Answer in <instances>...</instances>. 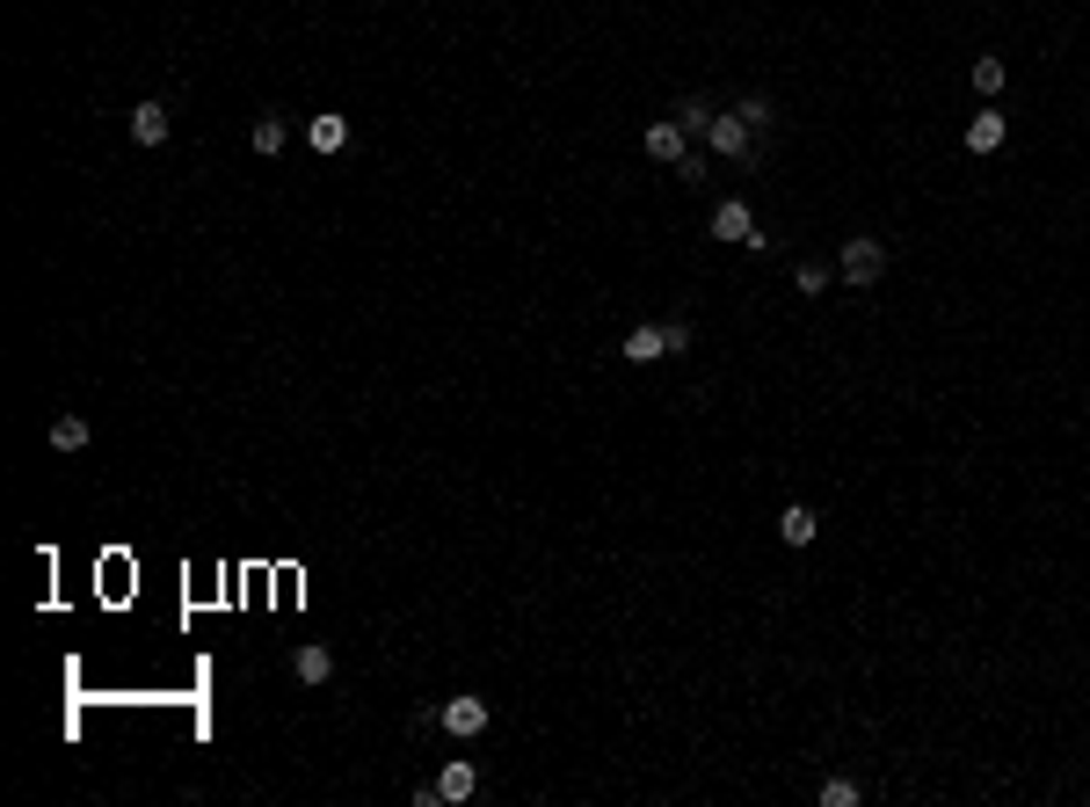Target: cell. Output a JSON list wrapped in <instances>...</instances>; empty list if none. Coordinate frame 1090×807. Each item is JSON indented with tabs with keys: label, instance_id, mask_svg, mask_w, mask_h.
<instances>
[{
	"label": "cell",
	"instance_id": "cell-1",
	"mask_svg": "<svg viewBox=\"0 0 1090 807\" xmlns=\"http://www.w3.org/2000/svg\"><path fill=\"white\" fill-rule=\"evenodd\" d=\"M836 277H844L850 291H872V284L887 277V247H880V233H850L844 255H836Z\"/></svg>",
	"mask_w": 1090,
	"mask_h": 807
},
{
	"label": "cell",
	"instance_id": "cell-2",
	"mask_svg": "<svg viewBox=\"0 0 1090 807\" xmlns=\"http://www.w3.org/2000/svg\"><path fill=\"white\" fill-rule=\"evenodd\" d=\"M487 720H495V713H487V699H473V691H458V699L436 705V728H444L451 742H480Z\"/></svg>",
	"mask_w": 1090,
	"mask_h": 807
},
{
	"label": "cell",
	"instance_id": "cell-3",
	"mask_svg": "<svg viewBox=\"0 0 1090 807\" xmlns=\"http://www.w3.org/2000/svg\"><path fill=\"white\" fill-rule=\"evenodd\" d=\"M706 146H712L720 160H749V146H756V124H749L742 109H727V117L706 124Z\"/></svg>",
	"mask_w": 1090,
	"mask_h": 807
},
{
	"label": "cell",
	"instance_id": "cell-4",
	"mask_svg": "<svg viewBox=\"0 0 1090 807\" xmlns=\"http://www.w3.org/2000/svg\"><path fill=\"white\" fill-rule=\"evenodd\" d=\"M712 241H734V247H763V233H756V211H749L742 197H727V204L712 211Z\"/></svg>",
	"mask_w": 1090,
	"mask_h": 807
},
{
	"label": "cell",
	"instance_id": "cell-5",
	"mask_svg": "<svg viewBox=\"0 0 1090 807\" xmlns=\"http://www.w3.org/2000/svg\"><path fill=\"white\" fill-rule=\"evenodd\" d=\"M647 160H662V168H684V160H691V131H684V124L676 117H662V124H647Z\"/></svg>",
	"mask_w": 1090,
	"mask_h": 807
},
{
	"label": "cell",
	"instance_id": "cell-6",
	"mask_svg": "<svg viewBox=\"0 0 1090 807\" xmlns=\"http://www.w3.org/2000/svg\"><path fill=\"white\" fill-rule=\"evenodd\" d=\"M1004 139H1010V117H1004V109H974V117H967V153H974V160L996 153Z\"/></svg>",
	"mask_w": 1090,
	"mask_h": 807
},
{
	"label": "cell",
	"instance_id": "cell-7",
	"mask_svg": "<svg viewBox=\"0 0 1090 807\" xmlns=\"http://www.w3.org/2000/svg\"><path fill=\"white\" fill-rule=\"evenodd\" d=\"M473 793H480V772H473V756H451L444 772H436V800L458 807V800H473Z\"/></svg>",
	"mask_w": 1090,
	"mask_h": 807
},
{
	"label": "cell",
	"instance_id": "cell-8",
	"mask_svg": "<svg viewBox=\"0 0 1090 807\" xmlns=\"http://www.w3.org/2000/svg\"><path fill=\"white\" fill-rule=\"evenodd\" d=\"M168 131H174L168 103H139L131 109V146H168Z\"/></svg>",
	"mask_w": 1090,
	"mask_h": 807
},
{
	"label": "cell",
	"instance_id": "cell-9",
	"mask_svg": "<svg viewBox=\"0 0 1090 807\" xmlns=\"http://www.w3.org/2000/svg\"><path fill=\"white\" fill-rule=\"evenodd\" d=\"M669 357V335H662V320H641V328L625 335V364H662Z\"/></svg>",
	"mask_w": 1090,
	"mask_h": 807
},
{
	"label": "cell",
	"instance_id": "cell-10",
	"mask_svg": "<svg viewBox=\"0 0 1090 807\" xmlns=\"http://www.w3.org/2000/svg\"><path fill=\"white\" fill-rule=\"evenodd\" d=\"M306 146H313V153H342V146H349V117H342V109L313 117V124H306Z\"/></svg>",
	"mask_w": 1090,
	"mask_h": 807
},
{
	"label": "cell",
	"instance_id": "cell-11",
	"mask_svg": "<svg viewBox=\"0 0 1090 807\" xmlns=\"http://www.w3.org/2000/svg\"><path fill=\"white\" fill-rule=\"evenodd\" d=\"M814 531H822V517H814L807 502H785L779 509V539L785 545H814Z\"/></svg>",
	"mask_w": 1090,
	"mask_h": 807
},
{
	"label": "cell",
	"instance_id": "cell-12",
	"mask_svg": "<svg viewBox=\"0 0 1090 807\" xmlns=\"http://www.w3.org/2000/svg\"><path fill=\"white\" fill-rule=\"evenodd\" d=\"M284 139H292V124H284L277 109H262V117H255V131H247V146H255L262 160H277V153H284Z\"/></svg>",
	"mask_w": 1090,
	"mask_h": 807
},
{
	"label": "cell",
	"instance_id": "cell-13",
	"mask_svg": "<svg viewBox=\"0 0 1090 807\" xmlns=\"http://www.w3.org/2000/svg\"><path fill=\"white\" fill-rule=\"evenodd\" d=\"M292 677H298V684H328V677H335V655L320 648V640H306V648L292 655Z\"/></svg>",
	"mask_w": 1090,
	"mask_h": 807
},
{
	"label": "cell",
	"instance_id": "cell-14",
	"mask_svg": "<svg viewBox=\"0 0 1090 807\" xmlns=\"http://www.w3.org/2000/svg\"><path fill=\"white\" fill-rule=\"evenodd\" d=\"M44 437H52V452H87V422L81 415H52Z\"/></svg>",
	"mask_w": 1090,
	"mask_h": 807
},
{
	"label": "cell",
	"instance_id": "cell-15",
	"mask_svg": "<svg viewBox=\"0 0 1090 807\" xmlns=\"http://www.w3.org/2000/svg\"><path fill=\"white\" fill-rule=\"evenodd\" d=\"M1004 81H1010V73H1004V59H996V52L974 59V95H1004Z\"/></svg>",
	"mask_w": 1090,
	"mask_h": 807
},
{
	"label": "cell",
	"instance_id": "cell-16",
	"mask_svg": "<svg viewBox=\"0 0 1090 807\" xmlns=\"http://www.w3.org/2000/svg\"><path fill=\"white\" fill-rule=\"evenodd\" d=\"M676 124H684L691 139H706V124H712V103H706V95H684V109H676Z\"/></svg>",
	"mask_w": 1090,
	"mask_h": 807
},
{
	"label": "cell",
	"instance_id": "cell-17",
	"mask_svg": "<svg viewBox=\"0 0 1090 807\" xmlns=\"http://www.w3.org/2000/svg\"><path fill=\"white\" fill-rule=\"evenodd\" d=\"M793 291H800V299L829 291V263H800V269H793Z\"/></svg>",
	"mask_w": 1090,
	"mask_h": 807
},
{
	"label": "cell",
	"instance_id": "cell-18",
	"mask_svg": "<svg viewBox=\"0 0 1090 807\" xmlns=\"http://www.w3.org/2000/svg\"><path fill=\"white\" fill-rule=\"evenodd\" d=\"M822 807H858V778H829V786H822Z\"/></svg>",
	"mask_w": 1090,
	"mask_h": 807
},
{
	"label": "cell",
	"instance_id": "cell-19",
	"mask_svg": "<svg viewBox=\"0 0 1090 807\" xmlns=\"http://www.w3.org/2000/svg\"><path fill=\"white\" fill-rule=\"evenodd\" d=\"M734 109H742V117L756 124V131H763V124H771V103H763V95H742V103H734Z\"/></svg>",
	"mask_w": 1090,
	"mask_h": 807
},
{
	"label": "cell",
	"instance_id": "cell-20",
	"mask_svg": "<svg viewBox=\"0 0 1090 807\" xmlns=\"http://www.w3.org/2000/svg\"><path fill=\"white\" fill-rule=\"evenodd\" d=\"M662 335H669V357L691 350V320H662Z\"/></svg>",
	"mask_w": 1090,
	"mask_h": 807
}]
</instances>
